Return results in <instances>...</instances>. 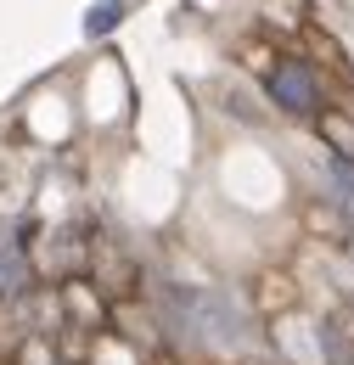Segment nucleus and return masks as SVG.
I'll list each match as a JSON object with an SVG mask.
<instances>
[{"label":"nucleus","instance_id":"nucleus-1","mask_svg":"<svg viewBox=\"0 0 354 365\" xmlns=\"http://www.w3.org/2000/svg\"><path fill=\"white\" fill-rule=\"evenodd\" d=\"M265 91L287 107V113H315L320 107V85H315V73L298 62V56H287V62H275L265 73Z\"/></svg>","mask_w":354,"mask_h":365},{"label":"nucleus","instance_id":"nucleus-5","mask_svg":"<svg viewBox=\"0 0 354 365\" xmlns=\"http://www.w3.org/2000/svg\"><path fill=\"white\" fill-rule=\"evenodd\" d=\"M265 281H270V287L259 292V309H265V315H275L281 304H293V287H281L287 275H265Z\"/></svg>","mask_w":354,"mask_h":365},{"label":"nucleus","instance_id":"nucleus-2","mask_svg":"<svg viewBox=\"0 0 354 365\" xmlns=\"http://www.w3.org/2000/svg\"><path fill=\"white\" fill-rule=\"evenodd\" d=\"M62 309L74 326H85V331H101L107 326V298L90 287L85 275H74V281H62Z\"/></svg>","mask_w":354,"mask_h":365},{"label":"nucleus","instance_id":"nucleus-3","mask_svg":"<svg viewBox=\"0 0 354 365\" xmlns=\"http://www.w3.org/2000/svg\"><path fill=\"white\" fill-rule=\"evenodd\" d=\"M17 365H62V360H56V343L51 337H29L17 349Z\"/></svg>","mask_w":354,"mask_h":365},{"label":"nucleus","instance_id":"nucleus-4","mask_svg":"<svg viewBox=\"0 0 354 365\" xmlns=\"http://www.w3.org/2000/svg\"><path fill=\"white\" fill-rule=\"evenodd\" d=\"M320 130H326V135L338 140V152H343V158L354 163V124H343V118H332V113H320Z\"/></svg>","mask_w":354,"mask_h":365}]
</instances>
